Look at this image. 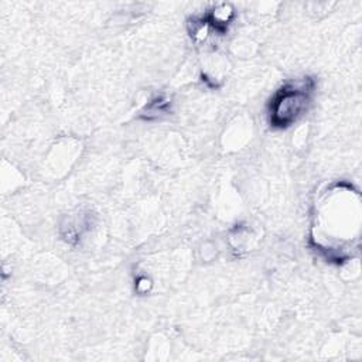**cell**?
<instances>
[{
    "mask_svg": "<svg viewBox=\"0 0 362 362\" xmlns=\"http://www.w3.org/2000/svg\"><path fill=\"white\" fill-rule=\"evenodd\" d=\"M150 280L147 279V277H140L139 280H137V284H136V288L140 291V293H146L147 290H148V287H150Z\"/></svg>",
    "mask_w": 362,
    "mask_h": 362,
    "instance_id": "5",
    "label": "cell"
},
{
    "mask_svg": "<svg viewBox=\"0 0 362 362\" xmlns=\"http://www.w3.org/2000/svg\"><path fill=\"white\" fill-rule=\"evenodd\" d=\"M358 194L349 187L328 191L317 206L313 242L328 260L341 263L351 256L354 232L359 230Z\"/></svg>",
    "mask_w": 362,
    "mask_h": 362,
    "instance_id": "1",
    "label": "cell"
},
{
    "mask_svg": "<svg viewBox=\"0 0 362 362\" xmlns=\"http://www.w3.org/2000/svg\"><path fill=\"white\" fill-rule=\"evenodd\" d=\"M233 16H235L233 7L230 4L222 3L212 7L209 13L204 16V18L208 23L212 34L216 33V35H222L226 33L230 21L233 20Z\"/></svg>",
    "mask_w": 362,
    "mask_h": 362,
    "instance_id": "3",
    "label": "cell"
},
{
    "mask_svg": "<svg viewBox=\"0 0 362 362\" xmlns=\"http://www.w3.org/2000/svg\"><path fill=\"white\" fill-rule=\"evenodd\" d=\"M314 81L303 78L281 86L272 98L269 105V122L276 129L293 124L305 113L311 102Z\"/></svg>",
    "mask_w": 362,
    "mask_h": 362,
    "instance_id": "2",
    "label": "cell"
},
{
    "mask_svg": "<svg viewBox=\"0 0 362 362\" xmlns=\"http://www.w3.org/2000/svg\"><path fill=\"white\" fill-rule=\"evenodd\" d=\"M168 107H170V102L168 99L165 98H157L154 99L153 102H150L146 109L143 110V117L150 120V119H154V117H160L161 115L167 113L168 112Z\"/></svg>",
    "mask_w": 362,
    "mask_h": 362,
    "instance_id": "4",
    "label": "cell"
}]
</instances>
